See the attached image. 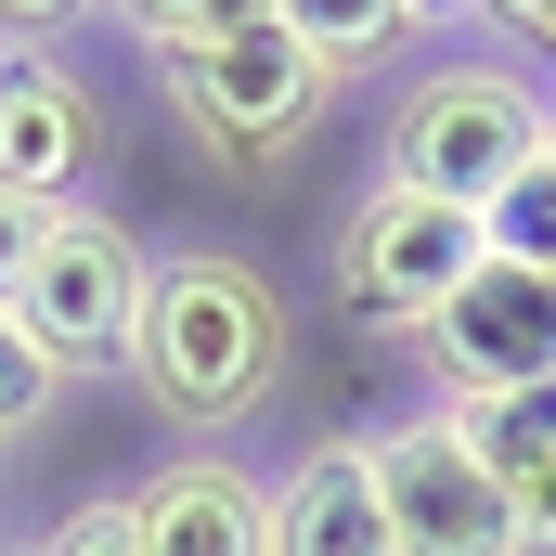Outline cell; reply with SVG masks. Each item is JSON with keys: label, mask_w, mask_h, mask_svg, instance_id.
Returning a JSON list of instances; mask_svg holds the SVG:
<instances>
[{"label": "cell", "mask_w": 556, "mask_h": 556, "mask_svg": "<svg viewBox=\"0 0 556 556\" xmlns=\"http://www.w3.org/2000/svg\"><path fill=\"white\" fill-rule=\"evenodd\" d=\"M117 363L142 376V402H155L168 427H207V440L247 427V415L285 389V298H273V273L233 260V247L155 260Z\"/></svg>", "instance_id": "6da1fadb"}, {"label": "cell", "mask_w": 556, "mask_h": 556, "mask_svg": "<svg viewBox=\"0 0 556 556\" xmlns=\"http://www.w3.org/2000/svg\"><path fill=\"white\" fill-rule=\"evenodd\" d=\"M130 39L168 65V104H181V130L194 155H220V168H273L311 142L324 117V65H311V39L285 26V0H247V13H130Z\"/></svg>", "instance_id": "7a4b0ae2"}, {"label": "cell", "mask_w": 556, "mask_h": 556, "mask_svg": "<svg viewBox=\"0 0 556 556\" xmlns=\"http://www.w3.org/2000/svg\"><path fill=\"white\" fill-rule=\"evenodd\" d=\"M556 142V104L518 78V65H427L389 117V168L402 194H440V207H492L518 168H544Z\"/></svg>", "instance_id": "3957f363"}, {"label": "cell", "mask_w": 556, "mask_h": 556, "mask_svg": "<svg viewBox=\"0 0 556 556\" xmlns=\"http://www.w3.org/2000/svg\"><path fill=\"white\" fill-rule=\"evenodd\" d=\"M479 260H492L479 207H440V194H402V181H363L350 220H337V260H324V273H337V311H350V324H402V337H427Z\"/></svg>", "instance_id": "277c9868"}, {"label": "cell", "mask_w": 556, "mask_h": 556, "mask_svg": "<svg viewBox=\"0 0 556 556\" xmlns=\"http://www.w3.org/2000/svg\"><path fill=\"white\" fill-rule=\"evenodd\" d=\"M142 233L117 207H52V233H39V260L13 285V324H26V350L52 363V376H78V363H117L130 350V311H142Z\"/></svg>", "instance_id": "5b68a950"}, {"label": "cell", "mask_w": 556, "mask_h": 556, "mask_svg": "<svg viewBox=\"0 0 556 556\" xmlns=\"http://www.w3.org/2000/svg\"><path fill=\"white\" fill-rule=\"evenodd\" d=\"M376 492H389L402 556H518V505H505V479H479V453L453 440L440 402L402 415V427H376Z\"/></svg>", "instance_id": "8992f818"}, {"label": "cell", "mask_w": 556, "mask_h": 556, "mask_svg": "<svg viewBox=\"0 0 556 556\" xmlns=\"http://www.w3.org/2000/svg\"><path fill=\"white\" fill-rule=\"evenodd\" d=\"M427 363H440V402H492V389H544L556 376V273L518 260H479L453 285V311L427 324Z\"/></svg>", "instance_id": "52a82bcc"}, {"label": "cell", "mask_w": 556, "mask_h": 556, "mask_svg": "<svg viewBox=\"0 0 556 556\" xmlns=\"http://www.w3.org/2000/svg\"><path fill=\"white\" fill-rule=\"evenodd\" d=\"M78 168H91V91L39 39H0V194L78 207Z\"/></svg>", "instance_id": "ba28073f"}, {"label": "cell", "mask_w": 556, "mask_h": 556, "mask_svg": "<svg viewBox=\"0 0 556 556\" xmlns=\"http://www.w3.org/2000/svg\"><path fill=\"white\" fill-rule=\"evenodd\" d=\"M142 556H273V492L233 466V453H181L130 492Z\"/></svg>", "instance_id": "9c48e42d"}, {"label": "cell", "mask_w": 556, "mask_h": 556, "mask_svg": "<svg viewBox=\"0 0 556 556\" xmlns=\"http://www.w3.org/2000/svg\"><path fill=\"white\" fill-rule=\"evenodd\" d=\"M273 556H402L389 492H376V440H311L273 479Z\"/></svg>", "instance_id": "30bf717a"}, {"label": "cell", "mask_w": 556, "mask_h": 556, "mask_svg": "<svg viewBox=\"0 0 556 556\" xmlns=\"http://www.w3.org/2000/svg\"><path fill=\"white\" fill-rule=\"evenodd\" d=\"M440 415H453V440L479 453V479H505V492L556 466V376L544 389H492V402H440Z\"/></svg>", "instance_id": "8fae6325"}, {"label": "cell", "mask_w": 556, "mask_h": 556, "mask_svg": "<svg viewBox=\"0 0 556 556\" xmlns=\"http://www.w3.org/2000/svg\"><path fill=\"white\" fill-rule=\"evenodd\" d=\"M285 26L311 39V65H324V78H350V65H376V52H402V39H415V13H402V0H285Z\"/></svg>", "instance_id": "7c38bea8"}, {"label": "cell", "mask_w": 556, "mask_h": 556, "mask_svg": "<svg viewBox=\"0 0 556 556\" xmlns=\"http://www.w3.org/2000/svg\"><path fill=\"white\" fill-rule=\"evenodd\" d=\"M479 233H492V260H518V273H556V155H544V168H518V181L479 207Z\"/></svg>", "instance_id": "4fadbf2b"}, {"label": "cell", "mask_w": 556, "mask_h": 556, "mask_svg": "<svg viewBox=\"0 0 556 556\" xmlns=\"http://www.w3.org/2000/svg\"><path fill=\"white\" fill-rule=\"evenodd\" d=\"M52 402H65V376H52V363L26 350V324L0 311V440H26V427L52 415Z\"/></svg>", "instance_id": "5bb4252c"}, {"label": "cell", "mask_w": 556, "mask_h": 556, "mask_svg": "<svg viewBox=\"0 0 556 556\" xmlns=\"http://www.w3.org/2000/svg\"><path fill=\"white\" fill-rule=\"evenodd\" d=\"M26 556H142V531H130V505H78L65 531H39Z\"/></svg>", "instance_id": "9a60e30c"}, {"label": "cell", "mask_w": 556, "mask_h": 556, "mask_svg": "<svg viewBox=\"0 0 556 556\" xmlns=\"http://www.w3.org/2000/svg\"><path fill=\"white\" fill-rule=\"evenodd\" d=\"M39 233H52V207L0 194V311H13V285H26V260H39Z\"/></svg>", "instance_id": "2e32d148"}, {"label": "cell", "mask_w": 556, "mask_h": 556, "mask_svg": "<svg viewBox=\"0 0 556 556\" xmlns=\"http://www.w3.org/2000/svg\"><path fill=\"white\" fill-rule=\"evenodd\" d=\"M505 505H518V556H556V466H544V479H518Z\"/></svg>", "instance_id": "e0dca14e"}, {"label": "cell", "mask_w": 556, "mask_h": 556, "mask_svg": "<svg viewBox=\"0 0 556 556\" xmlns=\"http://www.w3.org/2000/svg\"><path fill=\"white\" fill-rule=\"evenodd\" d=\"M505 39H531V52H556V0H518V13H505Z\"/></svg>", "instance_id": "ac0fdd59"}, {"label": "cell", "mask_w": 556, "mask_h": 556, "mask_svg": "<svg viewBox=\"0 0 556 556\" xmlns=\"http://www.w3.org/2000/svg\"><path fill=\"white\" fill-rule=\"evenodd\" d=\"M0 453H13V440H0Z\"/></svg>", "instance_id": "d6986e66"}, {"label": "cell", "mask_w": 556, "mask_h": 556, "mask_svg": "<svg viewBox=\"0 0 556 556\" xmlns=\"http://www.w3.org/2000/svg\"><path fill=\"white\" fill-rule=\"evenodd\" d=\"M544 155H556V142H544Z\"/></svg>", "instance_id": "ffe728a7"}]
</instances>
